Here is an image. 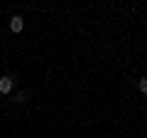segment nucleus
Wrapping results in <instances>:
<instances>
[{"label": "nucleus", "instance_id": "nucleus-1", "mask_svg": "<svg viewBox=\"0 0 147 138\" xmlns=\"http://www.w3.org/2000/svg\"><path fill=\"white\" fill-rule=\"evenodd\" d=\"M12 84H15L12 77H3V79H0V94H10V91H12Z\"/></svg>", "mask_w": 147, "mask_h": 138}, {"label": "nucleus", "instance_id": "nucleus-2", "mask_svg": "<svg viewBox=\"0 0 147 138\" xmlns=\"http://www.w3.org/2000/svg\"><path fill=\"white\" fill-rule=\"evenodd\" d=\"M22 27H25V20H22L20 15L10 17V30H12V32H22Z\"/></svg>", "mask_w": 147, "mask_h": 138}, {"label": "nucleus", "instance_id": "nucleus-3", "mask_svg": "<svg viewBox=\"0 0 147 138\" xmlns=\"http://www.w3.org/2000/svg\"><path fill=\"white\" fill-rule=\"evenodd\" d=\"M137 89H140L142 94H147V79H140V84H137Z\"/></svg>", "mask_w": 147, "mask_h": 138}, {"label": "nucleus", "instance_id": "nucleus-4", "mask_svg": "<svg viewBox=\"0 0 147 138\" xmlns=\"http://www.w3.org/2000/svg\"><path fill=\"white\" fill-rule=\"evenodd\" d=\"M15 101H17V104H25L27 96H25V94H17V96H15Z\"/></svg>", "mask_w": 147, "mask_h": 138}]
</instances>
